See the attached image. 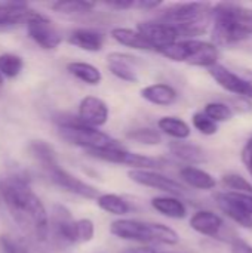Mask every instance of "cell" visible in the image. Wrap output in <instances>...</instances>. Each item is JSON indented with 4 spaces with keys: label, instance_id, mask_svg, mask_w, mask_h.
Returning a JSON list of instances; mask_svg holds the SVG:
<instances>
[{
    "label": "cell",
    "instance_id": "obj_19",
    "mask_svg": "<svg viewBox=\"0 0 252 253\" xmlns=\"http://www.w3.org/2000/svg\"><path fill=\"white\" fill-rule=\"evenodd\" d=\"M218 47L214 43L209 42H202V40H196L193 43V53L190 56V59L187 61V64L190 65H196V67H206V68H212L214 65L218 64Z\"/></svg>",
    "mask_w": 252,
    "mask_h": 253
},
{
    "label": "cell",
    "instance_id": "obj_24",
    "mask_svg": "<svg viewBox=\"0 0 252 253\" xmlns=\"http://www.w3.org/2000/svg\"><path fill=\"white\" fill-rule=\"evenodd\" d=\"M151 208L159 212L160 215L172 219H183L187 215V209L183 202H180L177 197L163 196V197H154L151 199Z\"/></svg>",
    "mask_w": 252,
    "mask_h": 253
},
{
    "label": "cell",
    "instance_id": "obj_25",
    "mask_svg": "<svg viewBox=\"0 0 252 253\" xmlns=\"http://www.w3.org/2000/svg\"><path fill=\"white\" fill-rule=\"evenodd\" d=\"M157 127L165 135H168V136H171V138H174L177 141H184L192 135L190 126L183 119L174 117V116H165V117L159 119Z\"/></svg>",
    "mask_w": 252,
    "mask_h": 253
},
{
    "label": "cell",
    "instance_id": "obj_1",
    "mask_svg": "<svg viewBox=\"0 0 252 253\" xmlns=\"http://www.w3.org/2000/svg\"><path fill=\"white\" fill-rule=\"evenodd\" d=\"M0 196L13 221L33 242L42 243L49 237V215L24 172L15 170L3 176Z\"/></svg>",
    "mask_w": 252,
    "mask_h": 253
},
{
    "label": "cell",
    "instance_id": "obj_7",
    "mask_svg": "<svg viewBox=\"0 0 252 253\" xmlns=\"http://www.w3.org/2000/svg\"><path fill=\"white\" fill-rule=\"evenodd\" d=\"M137 31L146 39V42L153 47V50L162 52L171 44L180 42L178 31L160 21H144L137 25Z\"/></svg>",
    "mask_w": 252,
    "mask_h": 253
},
{
    "label": "cell",
    "instance_id": "obj_38",
    "mask_svg": "<svg viewBox=\"0 0 252 253\" xmlns=\"http://www.w3.org/2000/svg\"><path fill=\"white\" fill-rule=\"evenodd\" d=\"M232 200H235L245 212H248L252 216V194H245V193H233L227 191Z\"/></svg>",
    "mask_w": 252,
    "mask_h": 253
},
{
    "label": "cell",
    "instance_id": "obj_41",
    "mask_svg": "<svg viewBox=\"0 0 252 253\" xmlns=\"http://www.w3.org/2000/svg\"><path fill=\"white\" fill-rule=\"evenodd\" d=\"M159 6H162V1H156V0H135V7L144 9V10H153L157 9Z\"/></svg>",
    "mask_w": 252,
    "mask_h": 253
},
{
    "label": "cell",
    "instance_id": "obj_14",
    "mask_svg": "<svg viewBox=\"0 0 252 253\" xmlns=\"http://www.w3.org/2000/svg\"><path fill=\"white\" fill-rule=\"evenodd\" d=\"M108 107L97 96H85L79 104V119L83 125L91 127L104 126L108 122Z\"/></svg>",
    "mask_w": 252,
    "mask_h": 253
},
{
    "label": "cell",
    "instance_id": "obj_30",
    "mask_svg": "<svg viewBox=\"0 0 252 253\" xmlns=\"http://www.w3.org/2000/svg\"><path fill=\"white\" fill-rule=\"evenodd\" d=\"M22 67H24V61L21 56H18L15 53L0 55V74L3 77L13 79L16 76H19V73L22 71Z\"/></svg>",
    "mask_w": 252,
    "mask_h": 253
},
{
    "label": "cell",
    "instance_id": "obj_15",
    "mask_svg": "<svg viewBox=\"0 0 252 253\" xmlns=\"http://www.w3.org/2000/svg\"><path fill=\"white\" fill-rule=\"evenodd\" d=\"M140 58L128 55V53H120V52H111L107 56V67L113 76L117 79L128 82V83H137L138 76L132 64L138 62Z\"/></svg>",
    "mask_w": 252,
    "mask_h": 253
},
{
    "label": "cell",
    "instance_id": "obj_5",
    "mask_svg": "<svg viewBox=\"0 0 252 253\" xmlns=\"http://www.w3.org/2000/svg\"><path fill=\"white\" fill-rule=\"evenodd\" d=\"M88 154L91 157L102 160V162L126 165L129 168H134L135 170H153V169H159L165 165V162L162 159L149 157V156L137 154V153H129V151L123 150L122 147L101 150V151H89Z\"/></svg>",
    "mask_w": 252,
    "mask_h": 253
},
{
    "label": "cell",
    "instance_id": "obj_45",
    "mask_svg": "<svg viewBox=\"0 0 252 253\" xmlns=\"http://www.w3.org/2000/svg\"><path fill=\"white\" fill-rule=\"evenodd\" d=\"M245 157H252V138L247 142V145L242 150V159H245Z\"/></svg>",
    "mask_w": 252,
    "mask_h": 253
},
{
    "label": "cell",
    "instance_id": "obj_39",
    "mask_svg": "<svg viewBox=\"0 0 252 253\" xmlns=\"http://www.w3.org/2000/svg\"><path fill=\"white\" fill-rule=\"evenodd\" d=\"M232 253H252V246L238 237L232 242Z\"/></svg>",
    "mask_w": 252,
    "mask_h": 253
},
{
    "label": "cell",
    "instance_id": "obj_2",
    "mask_svg": "<svg viewBox=\"0 0 252 253\" xmlns=\"http://www.w3.org/2000/svg\"><path fill=\"white\" fill-rule=\"evenodd\" d=\"M157 21L174 27L180 39L193 40V37L203 34L212 21V6L201 1L174 3L157 12Z\"/></svg>",
    "mask_w": 252,
    "mask_h": 253
},
{
    "label": "cell",
    "instance_id": "obj_33",
    "mask_svg": "<svg viewBox=\"0 0 252 253\" xmlns=\"http://www.w3.org/2000/svg\"><path fill=\"white\" fill-rule=\"evenodd\" d=\"M223 187L229 188L233 193H245V194H252V184L244 176L238 173H227L221 178Z\"/></svg>",
    "mask_w": 252,
    "mask_h": 253
},
{
    "label": "cell",
    "instance_id": "obj_42",
    "mask_svg": "<svg viewBox=\"0 0 252 253\" xmlns=\"http://www.w3.org/2000/svg\"><path fill=\"white\" fill-rule=\"evenodd\" d=\"M236 108H238V111H241V113H247V111H250L252 108L251 102L248 101V98H242V96H239V101H236Z\"/></svg>",
    "mask_w": 252,
    "mask_h": 253
},
{
    "label": "cell",
    "instance_id": "obj_31",
    "mask_svg": "<svg viewBox=\"0 0 252 253\" xmlns=\"http://www.w3.org/2000/svg\"><path fill=\"white\" fill-rule=\"evenodd\" d=\"M126 138L134 141V142L144 144V145H159L162 142L160 133L154 129H150V127L134 129V130L126 133Z\"/></svg>",
    "mask_w": 252,
    "mask_h": 253
},
{
    "label": "cell",
    "instance_id": "obj_11",
    "mask_svg": "<svg viewBox=\"0 0 252 253\" xmlns=\"http://www.w3.org/2000/svg\"><path fill=\"white\" fill-rule=\"evenodd\" d=\"M76 219H73L70 211L61 205L52 208V218L49 219V233L59 245H76L74 237Z\"/></svg>",
    "mask_w": 252,
    "mask_h": 253
},
{
    "label": "cell",
    "instance_id": "obj_9",
    "mask_svg": "<svg viewBox=\"0 0 252 253\" xmlns=\"http://www.w3.org/2000/svg\"><path fill=\"white\" fill-rule=\"evenodd\" d=\"M128 176L131 181H134L138 185L154 188V190L168 193L171 196H181L187 191L183 184H180L178 181H175L169 176H165L156 170H135V169H132V170H129Z\"/></svg>",
    "mask_w": 252,
    "mask_h": 253
},
{
    "label": "cell",
    "instance_id": "obj_43",
    "mask_svg": "<svg viewBox=\"0 0 252 253\" xmlns=\"http://www.w3.org/2000/svg\"><path fill=\"white\" fill-rule=\"evenodd\" d=\"M25 253H46L45 251H42L37 245H36V242H25Z\"/></svg>",
    "mask_w": 252,
    "mask_h": 253
},
{
    "label": "cell",
    "instance_id": "obj_47",
    "mask_svg": "<svg viewBox=\"0 0 252 253\" xmlns=\"http://www.w3.org/2000/svg\"><path fill=\"white\" fill-rule=\"evenodd\" d=\"M242 160H244V163H245V166H247L248 172L251 173V176H252V157H245V159H242Z\"/></svg>",
    "mask_w": 252,
    "mask_h": 253
},
{
    "label": "cell",
    "instance_id": "obj_22",
    "mask_svg": "<svg viewBox=\"0 0 252 253\" xmlns=\"http://www.w3.org/2000/svg\"><path fill=\"white\" fill-rule=\"evenodd\" d=\"M110 36L119 43L126 47L135 49V50H146V52H153V47L146 42V39L137 31L125 27H116L110 31Z\"/></svg>",
    "mask_w": 252,
    "mask_h": 253
},
{
    "label": "cell",
    "instance_id": "obj_8",
    "mask_svg": "<svg viewBox=\"0 0 252 253\" xmlns=\"http://www.w3.org/2000/svg\"><path fill=\"white\" fill-rule=\"evenodd\" d=\"M110 233L122 240H131L138 243L154 242V224L137 219H117L111 222Z\"/></svg>",
    "mask_w": 252,
    "mask_h": 253
},
{
    "label": "cell",
    "instance_id": "obj_29",
    "mask_svg": "<svg viewBox=\"0 0 252 253\" xmlns=\"http://www.w3.org/2000/svg\"><path fill=\"white\" fill-rule=\"evenodd\" d=\"M97 205L104 212L111 213V215H117V216L126 215L131 211L128 202L117 194H101L97 199Z\"/></svg>",
    "mask_w": 252,
    "mask_h": 253
},
{
    "label": "cell",
    "instance_id": "obj_17",
    "mask_svg": "<svg viewBox=\"0 0 252 253\" xmlns=\"http://www.w3.org/2000/svg\"><path fill=\"white\" fill-rule=\"evenodd\" d=\"M214 199H215L220 211L223 213H226L233 222H236L238 225L248 228V230L252 228V216L248 212H245L235 200L230 199L227 191L226 193H215Z\"/></svg>",
    "mask_w": 252,
    "mask_h": 253
},
{
    "label": "cell",
    "instance_id": "obj_23",
    "mask_svg": "<svg viewBox=\"0 0 252 253\" xmlns=\"http://www.w3.org/2000/svg\"><path fill=\"white\" fill-rule=\"evenodd\" d=\"M180 176L189 187L196 190H212L217 185V181L214 179L212 175L195 166L183 168L180 170Z\"/></svg>",
    "mask_w": 252,
    "mask_h": 253
},
{
    "label": "cell",
    "instance_id": "obj_48",
    "mask_svg": "<svg viewBox=\"0 0 252 253\" xmlns=\"http://www.w3.org/2000/svg\"><path fill=\"white\" fill-rule=\"evenodd\" d=\"M1 84H3V76L0 74V86H1Z\"/></svg>",
    "mask_w": 252,
    "mask_h": 253
},
{
    "label": "cell",
    "instance_id": "obj_36",
    "mask_svg": "<svg viewBox=\"0 0 252 253\" xmlns=\"http://www.w3.org/2000/svg\"><path fill=\"white\" fill-rule=\"evenodd\" d=\"M192 123L196 130H199L202 135L211 136L217 132V123L212 122L203 111L202 113H195L192 117Z\"/></svg>",
    "mask_w": 252,
    "mask_h": 253
},
{
    "label": "cell",
    "instance_id": "obj_10",
    "mask_svg": "<svg viewBox=\"0 0 252 253\" xmlns=\"http://www.w3.org/2000/svg\"><path fill=\"white\" fill-rule=\"evenodd\" d=\"M46 172L49 175V179L55 185L64 188L68 193H73V194H76L79 197H83V199H88V200H97L101 196L100 191L95 187H92L91 184L79 179L77 176L71 175L70 172L64 170L62 168H59V165L55 166V168L48 169Z\"/></svg>",
    "mask_w": 252,
    "mask_h": 253
},
{
    "label": "cell",
    "instance_id": "obj_28",
    "mask_svg": "<svg viewBox=\"0 0 252 253\" xmlns=\"http://www.w3.org/2000/svg\"><path fill=\"white\" fill-rule=\"evenodd\" d=\"M50 7L65 16H80L91 13L95 7V3L92 1H83V0H62L55 1L50 4Z\"/></svg>",
    "mask_w": 252,
    "mask_h": 253
},
{
    "label": "cell",
    "instance_id": "obj_46",
    "mask_svg": "<svg viewBox=\"0 0 252 253\" xmlns=\"http://www.w3.org/2000/svg\"><path fill=\"white\" fill-rule=\"evenodd\" d=\"M248 83H250V86H251V89H252V70H245L244 71V76H242Z\"/></svg>",
    "mask_w": 252,
    "mask_h": 253
},
{
    "label": "cell",
    "instance_id": "obj_13",
    "mask_svg": "<svg viewBox=\"0 0 252 253\" xmlns=\"http://www.w3.org/2000/svg\"><path fill=\"white\" fill-rule=\"evenodd\" d=\"M34 12L36 10L25 3H0V33L12 31L24 24L27 25Z\"/></svg>",
    "mask_w": 252,
    "mask_h": 253
},
{
    "label": "cell",
    "instance_id": "obj_34",
    "mask_svg": "<svg viewBox=\"0 0 252 253\" xmlns=\"http://www.w3.org/2000/svg\"><path fill=\"white\" fill-rule=\"evenodd\" d=\"M95 236V225L91 219L82 218L76 221L74 225V237H76V245L77 243H88L94 239Z\"/></svg>",
    "mask_w": 252,
    "mask_h": 253
},
{
    "label": "cell",
    "instance_id": "obj_26",
    "mask_svg": "<svg viewBox=\"0 0 252 253\" xmlns=\"http://www.w3.org/2000/svg\"><path fill=\"white\" fill-rule=\"evenodd\" d=\"M67 71L71 76H74L76 79H79L83 83L91 84V86H97L102 80V74L95 65L88 64V62H82V61L68 62L67 64Z\"/></svg>",
    "mask_w": 252,
    "mask_h": 253
},
{
    "label": "cell",
    "instance_id": "obj_3",
    "mask_svg": "<svg viewBox=\"0 0 252 253\" xmlns=\"http://www.w3.org/2000/svg\"><path fill=\"white\" fill-rule=\"evenodd\" d=\"M212 39L217 44H233L252 36V9L218 3L212 7Z\"/></svg>",
    "mask_w": 252,
    "mask_h": 253
},
{
    "label": "cell",
    "instance_id": "obj_32",
    "mask_svg": "<svg viewBox=\"0 0 252 253\" xmlns=\"http://www.w3.org/2000/svg\"><path fill=\"white\" fill-rule=\"evenodd\" d=\"M203 113L215 123L218 122H227L232 120L233 117V110L230 105L224 104V102H209L205 105Z\"/></svg>",
    "mask_w": 252,
    "mask_h": 253
},
{
    "label": "cell",
    "instance_id": "obj_27",
    "mask_svg": "<svg viewBox=\"0 0 252 253\" xmlns=\"http://www.w3.org/2000/svg\"><path fill=\"white\" fill-rule=\"evenodd\" d=\"M28 151L31 153V156L39 160L45 169H50V168H55L58 166V162H56V153L53 150V147L46 142V141H31L28 144Z\"/></svg>",
    "mask_w": 252,
    "mask_h": 253
},
{
    "label": "cell",
    "instance_id": "obj_20",
    "mask_svg": "<svg viewBox=\"0 0 252 253\" xmlns=\"http://www.w3.org/2000/svg\"><path fill=\"white\" fill-rule=\"evenodd\" d=\"M141 98L159 107H168L177 101V92L172 86L165 83H154L141 89Z\"/></svg>",
    "mask_w": 252,
    "mask_h": 253
},
{
    "label": "cell",
    "instance_id": "obj_16",
    "mask_svg": "<svg viewBox=\"0 0 252 253\" xmlns=\"http://www.w3.org/2000/svg\"><path fill=\"white\" fill-rule=\"evenodd\" d=\"M190 227L202 236L215 239L221 236L224 222L217 213L211 211H199L190 218Z\"/></svg>",
    "mask_w": 252,
    "mask_h": 253
},
{
    "label": "cell",
    "instance_id": "obj_44",
    "mask_svg": "<svg viewBox=\"0 0 252 253\" xmlns=\"http://www.w3.org/2000/svg\"><path fill=\"white\" fill-rule=\"evenodd\" d=\"M125 253H156V251L153 248L144 246V248H131V249H128Z\"/></svg>",
    "mask_w": 252,
    "mask_h": 253
},
{
    "label": "cell",
    "instance_id": "obj_4",
    "mask_svg": "<svg viewBox=\"0 0 252 253\" xmlns=\"http://www.w3.org/2000/svg\"><path fill=\"white\" fill-rule=\"evenodd\" d=\"M56 123H58L59 136L64 141H67L68 144L85 148L86 153L119 147V142L114 138L98 130L97 127H91V126L83 125L80 122L79 116L77 117L61 116L59 119H56Z\"/></svg>",
    "mask_w": 252,
    "mask_h": 253
},
{
    "label": "cell",
    "instance_id": "obj_21",
    "mask_svg": "<svg viewBox=\"0 0 252 253\" xmlns=\"http://www.w3.org/2000/svg\"><path fill=\"white\" fill-rule=\"evenodd\" d=\"M168 148L172 156L189 165H201L206 162V153L203 151V148H201L196 144L184 142V141H172L168 145Z\"/></svg>",
    "mask_w": 252,
    "mask_h": 253
},
{
    "label": "cell",
    "instance_id": "obj_12",
    "mask_svg": "<svg viewBox=\"0 0 252 253\" xmlns=\"http://www.w3.org/2000/svg\"><path fill=\"white\" fill-rule=\"evenodd\" d=\"M209 74L224 90L232 92L242 98H252V89L250 83L242 76L235 74L224 65L220 64L214 65L212 68H209Z\"/></svg>",
    "mask_w": 252,
    "mask_h": 253
},
{
    "label": "cell",
    "instance_id": "obj_18",
    "mask_svg": "<svg viewBox=\"0 0 252 253\" xmlns=\"http://www.w3.org/2000/svg\"><path fill=\"white\" fill-rule=\"evenodd\" d=\"M68 43L86 52H98L104 46V34L91 28H76L70 33Z\"/></svg>",
    "mask_w": 252,
    "mask_h": 253
},
{
    "label": "cell",
    "instance_id": "obj_35",
    "mask_svg": "<svg viewBox=\"0 0 252 253\" xmlns=\"http://www.w3.org/2000/svg\"><path fill=\"white\" fill-rule=\"evenodd\" d=\"M154 242L163 245H177L180 242V236L175 230L163 224H154Z\"/></svg>",
    "mask_w": 252,
    "mask_h": 253
},
{
    "label": "cell",
    "instance_id": "obj_40",
    "mask_svg": "<svg viewBox=\"0 0 252 253\" xmlns=\"http://www.w3.org/2000/svg\"><path fill=\"white\" fill-rule=\"evenodd\" d=\"M107 4L119 10H125V9L135 7V0H113V1H107Z\"/></svg>",
    "mask_w": 252,
    "mask_h": 253
},
{
    "label": "cell",
    "instance_id": "obj_37",
    "mask_svg": "<svg viewBox=\"0 0 252 253\" xmlns=\"http://www.w3.org/2000/svg\"><path fill=\"white\" fill-rule=\"evenodd\" d=\"M0 248L3 253H25V243L9 236L0 237Z\"/></svg>",
    "mask_w": 252,
    "mask_h": 253
},
{
    "label": "cell",
    "instance_id": "obj_6",
    "mask_svg": "<svg viewBox=\"0 0 252 253\" xmlns=\"http://www.w3.org/2000/svg\"><path fill=\"white\" fill-rule=\"evenodd\" d=\"M27 31L30 39L46 50L56 49L62 42V34L58 27L48 16L39 13L37 10L27 22Z\"/></svg>",
    "mask_w": 252,
    "mask_h": 253
}]
</instances>
